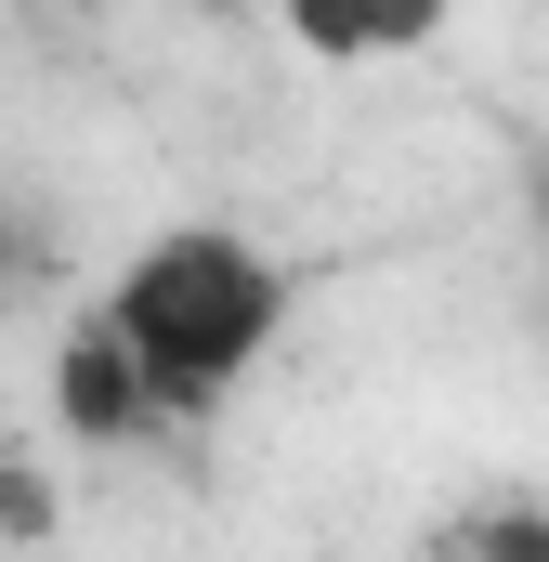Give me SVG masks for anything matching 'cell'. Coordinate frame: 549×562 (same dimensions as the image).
Segmentation results:
<instances>
[{
	"instance_id": "obj_2",
	"label": "cell",
	"mask_w": 549,
	"mask_h": 562,
	"mask_svg": "<svg viewBox=\"0 0 549 562\" xmlns=\"http://www.w3.org/2000/svg\"><path fill=\"white\" fill-rule=\"evenodd\" d=\"M262 13L301 66H418L458 26V0H262Z\"/></svg>"
},
{
	"instance_id": "obj_5",
	"label": "cell",
	"mask_w": 549,
	"mask_h": 562,
	"mask_svg": "<svg viewBox=\"0 0 549 562\" xmlns=\"http://www.w3.org/2000/svg\"><path fill=\"white\" fill-rule=\"evenodd\" d=\"M40 510H53L40 471H0V537H40Z\"/></svg>"
},
{
	"instance_id": "obj_3",
	"label": "cell",
	"mask_w": 549,
	"mask_h": 562,
	"mask_svg": "<svg viewBox=\"0 0 549 562\" xmlns=\"http://www.w3.org/2000/svg\"><path fill=\"white\" fill-rule=\"evenodd\" d=\"M53 431H66V445H132V431H157V406H144V380H132V353H119L92 314L53 340Z\"/></svg>"
},
{
	"instance_id": "obj_1",
	"label": "cell",
	"mask_w": 549,
	"mask_h": 562,
	"mask_svg": "<svg viewBox=\"0 0 549 562\" xmlns=\"http://www.w3.org/2000/svg\"><path fill=\"white\" fill-rule=\"evenodd\" d=\"M79 314L132 353L157 431H183V419H223V406L274 367V340H288V314H301V276H288V249L249 236V223L170 210V223H144L132 249L105 262V288H92Z\"/></svg>"
},
{
	"instance_id": "obj_4",
	"label": "cell",
	"mask_w": 549,
	"mask_h": 562,
	"mask_svg": "<svg viewBox=\"0 0 549 562\" xmlns=\"http://www.w3.org/2000/svg\"><path fill=\"white\" fill-rule=\"evenodd\" d=\"M445 562H549V497H524V484L471 497V510L445 524Z\"/></svg>"
}]
</instances>
